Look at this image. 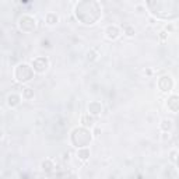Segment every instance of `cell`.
I'll list each match as a JSON object with an SVG mask.
<instances>
[{
  "label": "cell",
  "instance_id": "1",
  "mask_svg": "<svg viewBox=\"0 0 179 179\" xmlns=\"http://www.w3.org/2000/svg\"><path fill=\"white\" fill-rule=\"evenodd\" d=\"M32 66H34L32 70L38 71V73H44L49 66V60L45 59V57H38V59H35L32 62Z\"/></svg>",
  "mask_w": 179,
  "mask_h": 179
},
{
  "label": "cell",
  "instance_id": "2",
  "mask_svg": "<svg viewBox=\"0 0 179 179\" xmlns=\"http://www.w3.org/2000/svg\"><path fill=\"white\" fill-rule=\"evenodd\" d=\"M105 34H106V38H108V39H111V41H115L116 38H119L120 31H119V28H118L116 25H111V27L106 28Z\"/></svg>",
  "mask_w": 179,
  "mask_h": 179
},
{
  "label": "cell",
  "instance_id": "3",
  "mask_svg": "<svg viewBox=\"0 0 179 179\" xmlns=\"http://www.w3.org/2000/svg\"><path fill=\"white\" fill-rule=\"evenodd\" d=\"M20 101H21V97L17 94H10L7 97V104L10 108H16V106L20 105Z\"/></svg>",
  "mask_w": 179,
  "mask_h": 179
},
{
  "label": "cell",
  "instance_id": "4",
  "mask_svg": "<svg viewBox=\"0 0 179 179\" xmlns=\"http://www.w3.org/2000/svg\"><path fill=\"white\" fill-rule=\"evenodd\" d=\"M88 111H90V114H92V115H99L101 111H102V106L98 102H91L88 105Z\"/></svg>",
  "mask_w": 179,
  "mask_h": 179
},
{
  "label": "cell",
  "instance_id": "5",
  "mask_svg": "<svg viewBox=\"0 0 179 179\" xmlns=\"http://www.w3.org/2000/svg\"><path fill=\"white\" fill-rule=\"evenodd\" d=\"M174 105H177V112L179 111V97L178 95H172L168 101V108L169 109H174Z\"/></svg>",
  "mask_w": 179,
  "mask_h": 179
},
{
  "label": "cell",
  "instance_id": "6",
  "mask_svg": "<svg viewBox=\"0 0 179 179\" xmlns=\"http://www.w3.org/2000/svg\"><path fill=\"white\" fill-rule=\"evenodd\" d=\"M161 123H162V125H161V129H162V132H165V133H168V132L172 129V120L164 119Z\"/></svg>",
  "mask_w": 179,
  "mask_h": 179
},
{
  "label": "cell",
  "instance_id": "7",
  "mask_svg": "<svg viewBox=\"0 0 179 179\" xmlns=\"http://www.w3.org/2000/svg\"><path fill=\"white\" fill-rule=\"evenodd\" d=\"M57 16L56 14H48V16H46V22H48L49 25H53V24H56L57 22Z\"/></svg>",
  "mask_w": 179,
  "mask_h": 179
},
{
  "label": "cell",
  "instance_id": "8",
  "mask_svg": "<svg viewBox=\"0 0 179 179\" xmlns=\"http://www.w3.org/2000/svg\"><path fill=\"white\" fill-rule=\"evenodd\" d=\"M52 168H53V164H52L51 160H46V161H44V162H42V169H44V171L51 172Z\"/></svg>",
  "mask_w": 179,
  "mask_h": 179
},
{
  "label": "cell",
  "instance_id": "9",
  "mask_svg": "<svg viewBox=\"0 0 179 179\" xmlns=\"http://www.w3.org/2000/svg\"><path fill=\"white\" fill-rule=\"evenodd\" d=\"M32 97H34V91L31 88H24L22 90V98H25V99H31Z\"/></svg>",
  "mask_w": 179,
  "mask_h": 179
},
{
  "label": "cell",
  "instance_id": "10",
  "mask_svg": "<svg viewBox=\"0 0 179 179\" xmlns=\"http://www.w3.org/2000/svg\"><path fill=\"white\" fill-rule=\"evenodd\" d=\"M77 155H79L81 160H87L88 155H90V150L84 148V150H79V152H77Z\"/></svg>",
  "mask_w": 179,
  "mask_h": 179
},
{
  "label": "cell",
  "instance_id": "11",
  "mask_svg": "<svg viewBox=\"0 0 179 179\" xmlns=\"http://www.w3.org/2000/svg\"><path fill=\"white\" fill-rule=\"evenodd\" d=\"M88 60H95V59H97V57H98V55H95L94 53V51H91V52H88Z\"/></svg>",
  "mask_w": 179,
  "mask_h": 179
},
{
  "label": "cell",
  "instance_id": "12",
  "mask_svg": "<svg viewBox=\"0 0 179 179\" xmlns=\"http://www.w3.org/2000/svg\"><path fill=\"white\" fill-rule=\"evenodd\" d=\"M168 138H169V133H165V132H164L162 133V140L165 141V140H168Z\"/></svg>",
  "mask_w": 179,
  "mask_h": 179
},
{
  "label": "cell",
  "instance_id": "13",
  "mask_svg": "<svg viewBox=\"0 0 179 179\" xmlns=\"http://www.w3.org/2000/svg\"><path fill=\"white\" fill-rule=\"evenodd\" d=\"M38 179H46V178H38Z\"/></svg>",
  "mask_w": 179,
  "mask_h": 179
}]
</instances>
